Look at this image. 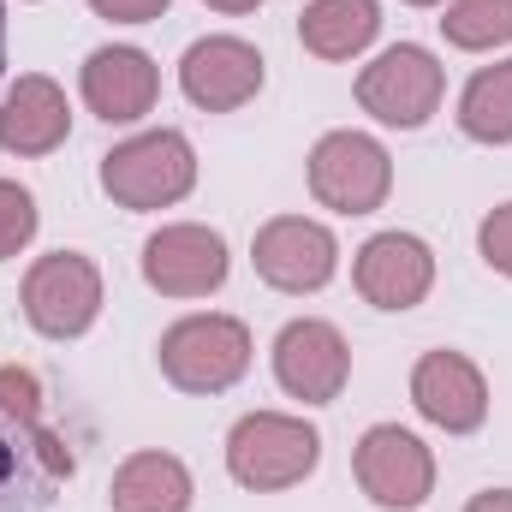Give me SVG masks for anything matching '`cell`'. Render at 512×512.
Listing matches in <instances>:
<instances>
[{"label": "cell", "instance_id": "16", "mask_svg": "<svg viewBox=\"0 0 512 512\" xmlns=\"http://www.w3.org/2000/svg\"><path fill=\"white\" fill-rule=\"evenodd\" d=\"M72 137V102L48 72H24L18 84H6L0 96V149L18 161L54 155Z\"/></svg>", "mask_w": 512, "mask_h": 512}, {"label": "cell", "instance_id": "21", "mask_svg": "<svg viewBox=\"0 0 512 512\" xmlns=\"http://www.w3.org/2000/svg\"><path fill=\"white\" fill-rule=\"evenodd\" d=\"M36 227H42L36 197H30L18 179H0V262H12L18 251H30Z\"/></svg>", "mask_w": 512, "mask_h": 512}, {"label": "cell", "instance_id": "18", "mask_svg": "<svg viewBox=\"0 0 512 512\" xmlns=\"http://www.w3.org/2000/svg\"><path fill=\"white\" fill-rule=\"evenodd\" d=\"M382 36V0H310L298 12V42L316 60H358Z\"/></svg>", "mask_w": 512, "mask_h": 512}, {"label": "cell", "instance_id": "9", "mask_svg": "<svg viewBox=\"0 0 512 512\" xmlns=\"http://www.w3.org/2000/svg\"><path fill=\"white\" fill-rule=\"evenodd\" d=\"M251 268L262 286H274L286 298H310L340 274V239H334V227H322L310 215H274L256 227Z\"/></svg>", "mask_w": 512, "mask_h": 512}, {"label": "cell", "instance_id": "13", "mask_svg": "<svg viewBox=\"0 0 512 512\" xmlns=\"http://www.w3.org/2000/svg\"><path fill=\"white\" fill-rule=\"evenodd\" d=\"M411 405L441 435H477L489 423V376L465 352H423L411 364Z\"/></svg>", "mask_w": 512, "mask_h": 512}, {"label": "cell", "instance_id": "23", "mask_svg": "<svg viewBox=\"0 0 512 512\" xmlns=\"http://www.w3.org/2000/svg\"><path fill=\"white\" fill-rule=\"evenodd\" d=\"M0 411L6 417H42V382L18 364H0Z\"/></svg>", "mask_w": 512, "mask_h": 512}, {"label": "cell", "instance_id": "11", "mask_svg": "<svg viewBox=\"0 0 512 512\" xmlns=\"http://www.w3.org/2000/svg\"><path fill=\"white\" fill-rule=\"evenodd\" d=\"M274 382L298 405H334L352 382V346L322 316H292L274 334Z\"/></svg>", "mask_w": 512, "mask_h": 512}, {"label": "cell", "instance_id": "20", "mask_svg": "<svg viewBox=\"0 0 512 512\" xmlns=\"http://www.w3.org/2000/svg\"><path fill=\"white\" fill-rule=\"evenodd\" d=\"M441 36L465 54H489L512 48V0H447Z\"/></svg>", "mask_w": 512, "mask_h": 512}, {"label": "cell", "instance_id": "3", "mask_svg": "<svg viewBox=\"0 0 512 512\" xmlns=\"http://www.w3.org/2000/svg\"><path fill=\"white\" fill-rule=\"evenodd\" d=\"M102 191L131 215H155V209L185 203L197 191V149H191V137L173 126H155L114 143L102 155Z\"/></svg>", "mask_w": 512, "mask_h": 512}, {"label": "cell", "instance_id": "22", "mask_svg": "<svg viewBox=\"0 0 512 512\" xmlns=\"http://www.w3.org/2000/svg\"><path fill=\"white\" fill-rule=\"evenodd\" d=\"M477 256H483L495 274L512 280V203H501V209L483 215V227H477Z\"/></svg>", "mask_w": 512, "mask_h": 512}, {"label": "cell", "instance_id": "10", "mask_svg": "<svg viewBox=\"0 0 512 512\" xmlns=\"http://www.w3.org/2000/svg\"><path fill=\"white\" fill-rule=\"evenodd\" d=\"M137 268H143L149 292H161V298H215L233 274V251L215 227L173 221V227H155L143 239Z\"/></svg>", "mask_w": 512, "mask_h": 512}, {"label": "cell", "instance_id": "7", "mask_svg": "<svg viewBox=\"0 0 512 512\" xmlns=\"http://www.w3.org/2000/svg\"><path fill=\"white\" fill-rule=\"evenodd\" d=\"M78 459L60 429L42 417H6L0 411V512H48L72 483Z\"/></svg>", "mask_w": 512, "mask_h": 512}, {"label": "cell", "instance_id": "12", "mask_svg": "<svg viewBox=\"0 0 512 512\" xmlns=\"http://www.w3.org/2000/svg\"><path fill=\"white\" fill-rule=\"evenodd\" d=\"M262 84H268V60L245 36H197L179 54V90L203 114H239L245 102L262 96Z\"/></svg>", "mask_w": 512, "mask_h": 512}, {"label": "cell", "instance_id": "27", "mask_svg": "<svg viewBox=\"0 0 512 512\" xmlns=\"http://www.w3.org/2000/svg\"><path fill=\"white\" fill-rule=\"evenodd\" d=\"M0 90H6V0H0Z\"/></svg>", "mask_w": 512, "mask_h": 512}, {"label": "cell", "instance_id": "8", "mask_svg": "<svg viewBox=\"0 0 512 512\" xmlns=\"http://www.w3.org/2000/svg\"><path fill=\"white\" fill-rule=\"evenodd\" d=\"M352 477L382 512H417L435 495V453L399 423H370L352 447Z\"/></svg>", "mask_w": 512, "mask_h": 512}, {"label": "cell", "instance_id": "6", "mask_svg": "<svg viewBox=\"0 0 512 512\" xmlns=\"http://www.w3.org/2000/svg\"><path fill=\"white\" fill-rule=\"evenodd\" d=\"M447 96V66L423 42H393L358 72V108L387 131H423Z\"/></svg>", "mask_w": 512, "mask_h": 512}, {"label": "cell", "instance_id": "24", "mask_svg": "<svg viewBox=\"0 0 512 512\" xmlns=\"http://www.w3.org/2000/svg\"><path fill=\"white\" fill-rule=\"evenodd\" d=\"M167 6L173 0H90V12L108 18V24H155Z\"/></svg>", "mask_w": 512, "mask_h": 512}, {"label": "cell", "instance_id": "14", "mask_svg": "<svg viewBox=\"0 0 512 512\" xmlns=\"http://www.w3.org/2000/svg\"><path fill=\"white\" fill-rule=\"evenodd\" d=\"M352 286L376 310H417L435 292V251L417 233H376L352 256Z\"/></svg>", "mask_w": 512, "mask_h": 512}, {"label": "cell", "instance_id": "1", "mask_svg": "<svg viewBox=\"0 0 512 512\" xmlns=\"http://www.w3.org/2000/svg\"><path fill=\"white\" fill-rule=\"evenodd\" d=\"M251 328L227 310H197V316H179L161 346H155V364L161 376L179 387V393H197V399H215L227 387H239L251 376Z\"/></svg>", "mask_w": 512, "mask_h": 512}, {"label": "cell", "instance_id": "5", "mask_svg": "<svg viewBox=\"0 0 512 512\" xmlns=\"http://www.w3.org/2000/svg\"><path fill=\"white\" fill-rule=\"evenodd\" d=\"M310 197L334 215H376L393 197V155L370 131H322L310 161H304Z\"/></svg>", "mask_w": 512, "mask_h": 512}, {"label": "cell", "instance_id": "28", "mask_svg": "<svg viewBox=\"0 0 512 512\" xmlns=\"http://www.w3.org/2000/svg\"><path fill=\"white\" fill-rule=\"evenodd\" d=\"M405 6H447V0H405Z\"/></svg>", "mask_w": 512, "mask_h": 512}, {"label": "cell", "instance_id": "2", "mask_svg": "<svg viewBox=\"0 0 512 512\" xmlns=\"http://www.w3.org/2000/svg\"><path fill=\"white\" fill-rule=\"evenodd\" d=\"M322 465V429L292 411H245L227 429V477L251 495H280L316 477Z\"/></svg>", "mask_w": 512, "mask_h": 512}, {"label": "cell", "instance_id": "19", "mask_svg": "<svg viewBox=\"0 0 512 512\" xmlns=\"http://www.w3.org/2000/svg\"><path fill=\"white\" fill-rule=\"evenodd\" d=\"M459 131L489 149L512 143V60L471 72V84L459 90Z\"/></svg>", "mask_w": 512, "mask_h": 512}, {"label": "cell", "instance_id": "17", "mask_svg": "<svg viewBox=\"0 0 512 512\" xmlns=\"http://www.w3.org/2000/svg\"><path fill=\"white\" fill-rule=\"evenodd\" d=\"M197 501V477L179 453L161 447H137L120 459L114 483H108V507L114 512H191Z\"/></svg>", "mask_w": 512, "mask_h": 512}, {"label": "cell", "instance_id": "25", "mask_svg": "<svg viewBox=\"0 0 512 512\" xmlns=\"http://www.w3.org/2000/svg\"><path fill=\"white\" fill-rule=\"evenodd\" d=\"M465 512H512V489H483L465 501Z\"/></svg>", "mask_w": 512, "mask_h": 512}, {"label": "cell", "instance_id": "4", "mask_svg": "<svg viewBox=\"0 0 512 512\" xmlns=\"http://www.w3.org/2000/svg\"><path fill=\"white\" fill-rule=\"evenodd\" d=\"M24 322L42 334V340H84L96 322H102V304H108V286H102V268L84 251H48L24 268Z\"/></svg>", "mask_w": 512, "mask_h": 512}, {"label": "cell", "instance_id": "26", "mask_svg": "<svg viewBox=\"0 0 512 512\" xmlns=\"http://www.w3.org/2000/svg\"><path fill=\"white\" fill-rule=\"evenodd\" d=\"M203 6H215V12H227V18H245V12L262 6V0H203Z\"/></svg>", "mask_w": 512, "mask_h": 512}, {"label": "cell", "instance_id": "15", "mask_svg": "<svg viewBox=\"0 0 512 512\" xmlns=\"http://www.w3.org/2000/svg\"><path fill=\"white\" fill-rule=\"evenodd\" d=\"M78 96L84 108L102 120V126H137L143 114H155V96H161V66L131 48V42H108L84 60L78 72Z\"/></svg>", "mask_w": 512, "mask_h": 512}]
</instances>
